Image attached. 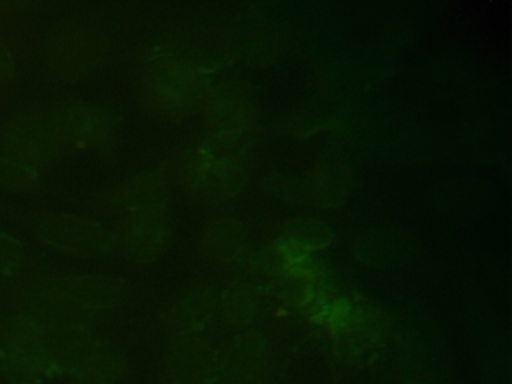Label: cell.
<instances>
[{"mask_svg":"<svg viewBox=\"0 0 512 384\" xmlns=\"http://www.w3.org/2000/svg\"><path fill=\"white\" fill-rule=\"evenodd\" d=\"M56 372L48 332L30 318H14L0 336V374L10 384H30Z\"/></svg>","mask_w":512,"mask_h":384,"instance_id":"obj_1","label":"cell"},{"mask_svg":"<svg viewBox=\"0 0 512 384\" xmlns=\"http://www.w3.org/2000/svg\"><path fill=\"white\" fill-rule=\"evenodd\" d=\"M62 138L56 130L52 118L22 112L12 116L2 132H0V146L8 160H14L26 168L46 166L60 156Z\"/></svg>","mask_w":512,"mask_h":384,"instance_id":"obj_2","label":"cell"},{"mask_svg":"<svg viewBox=\"0 0 512 384\" xmlns=\"http://www.w3.org/2000/svg\"><path fill=\"white\" fill-rule=\"evenodd\" d=\"M30 228L42 242L76 256L98 254L106 244L100 226L72 214L38 212L30 218Z\"/></svg>","mask_w":512,"mask_h":384,"instance_id":"obj_3","label":"cell"},{"mask_svg":"<svg viewBox=\"0 0 512 384\" xmlns=\"http://www.w3.org/2000/svg\"><path fill=\"white\" fill-rule=\"evenodd\" d=\"M148 96L166 112H182L198 98L196 74L176 58H156L146 76Z\"/></svg>","mask_w":512,"mask_h":384,"instance_id":"obj_4","label":"cell"},{"mask_svg":"<svg viewBox=\"0 0 512 384\" xmlns=\"http://www.w3.org/2000/svg\"><path fill=\"white\" fill-rule=\"evenodd\" d=\"M118 298V286L106 278H64L46 290V300L54 308L90 312L106 308Z\"/></svg>","mask_w":512,"mask_h":384,"instance_id":"obj_5","label":"cell"},{"mask_svg":"<svg viewBox=\"0 0 512 384\" xmlns=\"http://www.w3.org/2000/svg\"><path fill=\"white\" fill-rule=\"evenodd\" d=\"M52 120L62 142H70L74 146H102L112 136V126L108 118L94 108L68 106Z\"/></svg>","mask_w":512,"mask_h":384,"instance_id":"obj_6","label":"cell"},{"mask_svg":"<svg viewBox=\"0 0 512 384\" xmlns=\"http://www.w3.org/2000/svg\"><path fill=\"white\" fill-rule=\"evenodd\" d=\"M118 238L136 258H152L166 240V222L152 208L136 210L122 220Z\"/></svg>","mask_w":512,"mask_h":384,"instance_id":"obj_7","label":"cell"},{"mask_svg":"<svg viewBox=\"0 0 512 384\" xmlns=\"http://www.w3.org/2000/svg\"><path fill=\"white\" fill-rule=\"evenodd\" d=\"M158 188L144 178H136L120 186L112 192V202L118 204L124 210H144L150 208V204L156 200Z\"/></svg>","mask_w":512,"mask_h":384,"instance_id":"obj_8","label":"cell"},{"mask_svg":"<svg viewBox=\"0 0 512 384\" xmlns=\"http://www.w3.org/2000/svg\"><path fill=\"white\" fill-rule=\"evenodd\" d=\"M38 188V178L34 170L8 160L0 158V190L12 194H28Z\"/></svg>","mask_w":512,"mask_h":384,"instance_id":"obj_9","label":"cell"},{"mask_svg":"<svg viewBox=\"0 0 512 384\" xmlns=\"http://www.w3.org/2000/svg\"><path fill=\"white\" fill-rule=\"evenodd\" d=\"M52 52H54V66L78 68V66H84L86 62H90L92 46L86 44L82 34H74V36H66V38L58 40L54 44Z\"/></svg>","mask_w":512,"mask_h":384,"instance_id":"obj_10","label":"cell"},{"mask_svg":"<svg viewBox=\"0 0 512 384\" xmlns=\"http://www.w3.org/2000/svg\"><path fill=\"white\" fill-rule=\"evenodd\" d=\"M206 244L216 254H230L240 246V234L228 222H218V226H212L206 234Z\"/></svg>","mask_w":512,"mask_h":384,"instance_id":"obj_11","label":"cell"},{"mask_svg":"<svg viewBox=\"0 0 512 384\" xmlns=\"http://www.w3.org/2000/svg\"><path fill=\"white\" fill-rule=\"evenodd\" d=\"M22 256H24L22 246L14 238L0 234V274L16 268Z\"/></svg>","mask_w":512,"mask_h":384,"instance_id":"obj_12","label":"cell"},{"mask_svg":"<svg viewBox=\"0 0 512 384\" xmlns=\"http://www.w3.org/2000/svg\"><path fill=\"white\" fill-rule=\"evenodd\" d=\"M12 72V58L4 46H0V86L6 84Z\"/></svg>","mask_w":512,"mask_h":384,"instance_id":"obj_13","label":"cell"}]
</instances>
